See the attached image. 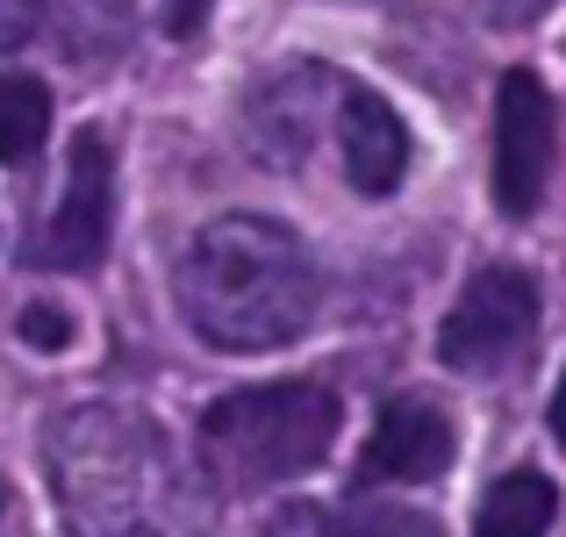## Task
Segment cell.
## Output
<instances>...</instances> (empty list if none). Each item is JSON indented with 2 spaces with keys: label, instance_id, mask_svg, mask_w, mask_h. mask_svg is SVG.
Instances as JSON below:
<instances>
[{
  "label": "cell",
  "instance_id": "cell-1",
  "mask_svg": "<svg viewBox=\"0 0 566 537\" xmlns=\"http://www.w3.org/2000/svg\"><path fill=\"white\" fill-rule=\"evenodd\" d=\"M43 481L72 537H208V487L129 401H80L43 430Z\"/></svg>",
  "mask_w": 566,
  "mask_h": 537
},
{
  "label": "cell",
  "instance_id": "cell-2",
  "mask_svg": "<svg viewBox=\"0 0 566 537\" xmlns=\"http://www.w3.org/2000/svg\"><path fill=\"white\" fill-rule=\"evenodd\" d=\"M316 259L273 215H216L180 259V316L216 351H280L316 323Z\"/></svg>",
  "mask_w": 566,
  "mask_h": 537
},
{
  "label": "cell",
  "instance_id": "cell-3",
  "mask_svg": "<svg viewBox=\"0 0 566 537\" xmlns=\"http://www.w3.org/2000/svg\"><path fill=\"white\" fill-rule=\"evenodd\" d=\"M345 401L316 380H265V387H237V394L201 409V473L230 495H265L280 481H302L331 459Z\"/></svg>",
  "mask_w": 566,
  "mask_h": 537
},
{
  "label": "cell",
  "instance_id": "cell-4",
  "mask_svg": "<svg viewBox=\"0 0 566 537\" xmlns=\"http://www.w3.org/2000/svg\"><path fill=\"white\" fill-rule=\"evenodd\" d=\"M531 345H538V287L516 265H481L459 287L452 316L438 323V358L452 372H473V380L524 366Z\"/></svg>",
  "mask_w": 566,
  "mask_h": 537
},
{
  "label": "cell",
  "instance_id": "cell-5",
  "mask_svg": "<svg viewBox=\"0 0 566 537\" xmlns=\"http://www.w3.org/2000/svg\"><path fill=\"white\" fill-rule=\"evenodd\" d=\"M559 158V108L538 72H502L495 80V201L502 215H538L553 193Z\"/></svg>",
  "mask_w": 566,
  "mask_h": 537
},
{
  "label": "cell",
  "instance_id": "cell-6",
  "mask_svg": "<svg viewBox=\"0 0 566 537\" xmlns=\"http://www.w3.org/2000/svg\"><path fill=\"white\" fill-rule=\"evenodd\" d=\"M108 222H115V158L101 129H80L65 151V193H57L51 222L29 236V265L36 273H86L108 251Z\"/></svg>",
  "mask_w": 566,
  "mask_h": 537
},
{
  "label": "cell",
  "instance_id": "cell-7",
  "mask_svg": "<svg viewBox=\"0 0 566 537\" xmlns=\"http://www.w3.org/2000/svg\"><path fill=\"white\" fill-rule=\"evenodd\" d=\"M452 452H459L452 415L430 394H395V401H380L374 438L359 452V487H423L452 466Z\"/></svg>",
  "mask_w": 566,
  "mask_h": 537
},
{
  "label": "cell",
  "instance_id": "cell-8",
  "mask_svg": "<svg viewBox=\"0 0 566 537\" xmlns=\"http://www.w3.org/2000/svg\"><path fill=\"white\" fill-rule=\"evenodd\" d=\"M337 86H345V80H331L323 65L273 72V80L251 94V115H244L251 151L273 158V166H302L308 144H316V129H323V115L337 108Z\"/></svg>",
  "mask_w": 566,
  "mask_h": 537
},
{
  "label": "cell",
  "instance_id": "cell-9",
  "mask_svg": "<svg viewBox=\"0 0 566 537\" xmlns=\"http://www.w3.org/2000/svg\"><path fill=\"white\" fill-rule=\"evenodd\" d=\"M337 158H345V179L359 193H395L401 179H409V129H401V115L387 108L374 86H337Z\"/></svg>",
  "mask_w": 566,
  "mask_h": 537
},
{
  "label": "cell",
  "instance_id": "cell-10",
  "mask_svg": "<svg viewBox=\"0 0 566 537\" xmlns=\"http://www.w3.org/2000/svg\"><path fill=\"white\" fill-rule=\"evenodd\" d=\"M265 537H444L423 509H316V502H294L280 509Z\"/></svg>",
  "mask_w": 566,
  "mask_h": 537
},
{
  "label": "cell",
  "instance_id": "cell-11",
  "mask_svg": "<svg viewBox=\"0 0 566 537\" xmlns=\"http://www.w3.org/2000/svg\"><path fill=\"white\" fill-rule=\"evenodd\" d=\"M559 516V487L545 473H510L481 495V516H473V537H545Z\"/></svg>",
  "mask_w": 566,
  "mask_h": 537
},
{
  "label": "cell",
  "instance_id": "cell-12",
  "mask_svg": "<svg viewBox=\"0 0 566 537\" xmlns=\"http://www.w3.org/2000/svg\"><path fill=\"white\" fill-rule=\"evenodd\" d=\"M51 137V86L29 72H0V158H29Z\"/></svg>",
  "mask_w": 566,
  "mask_h": 537
},
{
  "label": "cell",
  "instance_id": "cell-13",
  "mask_svg": "<svg viewBox=\"0 0 566 537\" xmlns=\"http://www.w3.org/2000/svg\"><path fill=\"white\" fill-rule=\"evenodd\" d=\"M43 14H51V0H0V51L29 43L43 29Z\"/></svg>",
  "mask_w": 566,
  "mask_h": 537
},
{
  "label": "cell",
  "instance_id": "cell-14",
  "mask_svg": "<svg viewBox=\"0 0 566 537\" xmlns=\"http://www.w3.org/2000/svg\"><path fill=\"white\" fill-rule=\"evenodd\" d=\"M22 337H29V345H36V351H65L72 345V316H65V308H29V316H22Z\"/></svg>",
  "mask_w": 566,
  "mask_h": 537
},
{
  "label": "cell",
  "instance_id": "cell-15",
  "mask_svg": "<svg viewBox=\"0 0 566 537\" xmlns=\"http://www.w3.org/2000/svg\"><path fill=\"white\" fill-rule=\"evenodd\" d=\"M208 8H216V0H166V29L172 36H193V29L208 22Z\"/></svg>",
  "mask_w": 566,
  "mask_h": 537
},
{
  "label": "cell",
  "instance_id": "cell-16",
  "mask_svg": "<svg viewBox=\"0 0 566 537\" xmlns=\"http://www.w3.org/2000/svg\"><path fill=\"white\" fill-rule=\"evenodd\" d=\"M481 8H488V22H538L553 0H481Z\"/></svg>",
  "mask_w": 566,
  "mask_h": 537
},
{
  "label": "cell",
  "instance_id": "cell-17",
  "mask_svg": "<svg viewBox=\"0 0 566 537\" xmlns=\"http://www.w3.org/2000/svg\"><path fill=\"white\" fill-rule=\"evenodd\" d=\"M0 530H8V495H0Z\"/></svg>",
  "mask_w": 566,
  "mask_h": 537
}]
</instances>
